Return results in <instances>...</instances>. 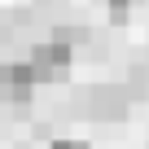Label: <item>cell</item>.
<instances>
[{"mask_svg": "<svg viewBox=\"0 0 149 149\" xmlns=\"http://www.w3.org/2000/svg\"><path fill=\"white\" fill-rule=\"evenodd\" d=\"M105 5H110V18H114V22H123V18H127V9H132V0H105Z\"/></svg>", "mask_w": 149, "mask_h": 149, "instance_id": "obj_8", "label": "cell"}, {"mask_svg": "<svg viewBox=\"0 0 149 149\" xmlns=\"http://www.w3.org/2000/svg\"><path fill=\"white\" fill-rule=\"evenodd\" d=\"M48 149H92V145H88V140H53Z\"/></svg>", "mask_w": 149, "mask_h": 149, "instance_id": "obj_9", "label": "cell"}, {"mask_svg": "<svg viewBox=\"0 0 149 149\" xmlns=\"http://www.w3.org/2000/svg\"><path fill=\"white\" fill-rule=\"evenodd\" d=\"M35 9H5L0 13V44H18L35 31Z\"/></svg>", "mask_w": 149, "mask_h": 149, "instance_id": "obj_4", "label": "cell"}, {"mask_svg": "<svg viewBox=\"0 0 149 149\" xmlns=\"http://www.w3.org/2000/svg\"><path fill=\"white\" fill-rule=\"evenodd\" d=\"M18 149H31V145H18Z\"/></svg>", "mask_w": 149, "mask_h": 149, "instance_id": "obj_10", "label": "cell"}, {"mask_svg": "<svg viewBox=\"0 0 149 149\" xmlns=\"http://www.w3.org/2000/svg\"><path fill=\"white\" fill-rule=\"evenodd\" d=\"M61 13H70V0H35V18L61 22Z\"/></svg>", "mask_w": 149, "mask_h": 149, "instance_id": "obj_7", "label": "cell"}, {"mask_svg": "<svg viewBox=\"0 0 149 149\" xmlns=\"http://www.w3.org/2000/svg\"><path fill=\"white\" fill-rule=\"evenodd\" d=\"M53 40H57V44H66V48L74 53L79 44H88V40H92V31H88L84 22H57V31H53Z\"/></svg>", "mask_w": 149, "mask_h": 149, "instance_id": "obj_5", "label": "cell"}, {"mask_svg": "<svg viewBox=\"0 0 149 149\" xmlns=\"http://www.w3.org/2000/svg\"><path fill=\"white\" fill-rule=\"evenodd\" d=\"M127 105H132V97H127L123 84H92V88L79 97V110H84L88 118H97V123H118V118H127Z\"/></svg>", "mask_w": 149, "mask_h": 149, "instance_id": "obj_2", "label": "cell"}, {"mask_svg": "<svg viewBox=\"0 0 149 149\" xmlns=\"http://www.w3.org/2000/svg\"><path fill=\"white\" fill-rule=\"evenodd\" d=\"M123 88H127L132 101H145V97H149V66H145V61H136V66L127 70V84H123Z\"/></svg>", "mask_w": 149, "mask_h": 149, "instance_id": "obj_6", "label": "cell"}, {"mask_svg": "<svg viewBox=\"0 0 149 149\" xmlns=\"http://www.w3.org/2000/svg\"><path fill=\"white\" fill-rule=\"evenodd\" d=\"M26 66H31V74H35V84H57V79L70 74L74 53H70L66 44H57V40H35V44L26 48Z\"/></svg>", "mask_w": 149, "mask_h": 149, "instance_id": "obj_1", "label": "cell"}, {"mask_svg": "<svg viewBox=\"0 0 149 149\" xmlns=\"http://www.w3.org/2000/svg\"><path fill=\"white\" fill-rule=\"evenodd\" d=\"M35 97V74L26 61H0V101L5 105H26Z\"/></svg>", "mask_w": 149, "mask_h": 149, "instance_id": "obj_3", "label": "cell"}]
</instances>
